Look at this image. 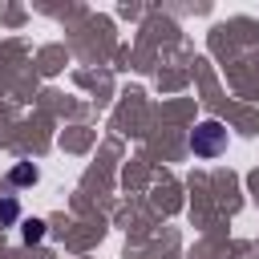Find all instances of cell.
Returning <instances> with one entry per match:
<instances>
[{
    "mask_svg": "<svg viewBox=\"0 0 259 259\" xmlns=\"http://www.w3.org/2000/svg\"><path fill=\"white\" fill-rule=\"evenodd\" d=\"M16 186H28V182H36V166L32 162H20V166H12V174H8Z\"/></svg>",
    "mask_w": 259,
    "mask_h": 259,
    "instance_id": "obj_2",
    "label": "cell"
},
{
    "mask_svg": "<svg viewBox=\"0 0 259 259\" xmlns=\"http://www.w3.org/2000/svg\"><path fill=\"white\" fill-rule=\"evenodd\" d=\"M20 235H24V243H40L45 239V223L40 219H24L20 223Z\"/></svg>",
    "mask_w": 259,
    "mask_h": 259,
    "instance_id": "obj_3",
    "label": "cell"
},
{
    "mask_svg": "<svg viewBox=\"0 0 259 259\" xmlns=\"http://www.w3.org/2000/svg\"><path fill=\"white\" fill-rule=\"evenodd\" d=\"M16 219H20L16 198H0V223H16Z\"/></svg>",
    "mask_w": 259,
    "mask_h": 259,
    "instance_id": "obj_4",
    "label": "cell"
},
{
    "mask_svg": "<svg viewBox=\"0 0 259 259\" xmlns=\"http://www.w3.org/2000/svg\"><path fill=\"white\" fill-rule=\"evenodd\" d=\"M190 150H194L198 158L223 154V150H227V125H223V121H202V125L190 134Z\"/></svg>",
    "mask_w": 259,
    "mask_h": 259,
    "instance_id": "obj_1",
    "label": "cell"
}]
</instances>
